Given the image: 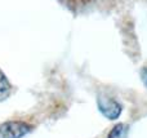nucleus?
Instances as JSON below:
<instances>
[{"mask_svg":"<svg viewBox=\"0 0 147 138\" xmlns=\"http://www.w3.org/2000/svg\"><path fill=\"white\" fill-rule=\"evenodd\" d=\"M10 93H12V84L7 77V75L0 70V102L8 100Z\"/></svg>","mask_w":147,"mask_h":138,"instance_id":"obj_3","label":"nucleus"},{"mask_svg":"<svg viewBox=\"0 0 147 138\" xmlns=\"http://www.w3.org/2000/svg\"><path fill=\"white\" fill-rule=\"evenodd\" d=\"M125 133H127V125L125 124H116L115 127H112L111 131L109 132L107 138H124Z\"/></svg>","mask_w":147,"mask_h":138,"instance_id":"obj_4","label":"nucleus"},{"mask_svg":"<svg viewBox=\"0 0 147 138\" xmlns=\"http://www.w3.org/2000/svg\"><path fill=\"white\" fill-rule=\"evenodd\" d=\"M34 127L22 120H8L0 124V138H22L32 132Z\"/></svg>","mask_w":147,"mask_h":138,"instance_id":"obj_1","label":"nucleus"},{"mask_svg":"<svg viewBox=\"0 0 147 138\" xmlns=\"http://www.w3.org/2000/svg\"><path fill=\"white\" fill-rule=\"evenodd\" d=\"M141 77H142L143 84H145V85H146V88H147V67L142 69V72H141Z\"/></svg>","mask_w":147,"mask_h":138,"instance_id":"obj_5","label":"nucleus"},{"mask_svg":"<svg viewBox=\"0 0 147 138\" xmlns=\"http://www.w3.org/2000/svg\"><path fill=\"white\" fill-rule=\"evenodd\" d=\"M97 105L101 111V114L105 118L110 119V120H116L120 115H121L123 107L116 100L107 96H99L97 100Z\"/></svg>","mask_w":147,"mask_h":138,"instance_id":"obj_2","label":"nucleus"}]
</instances>
